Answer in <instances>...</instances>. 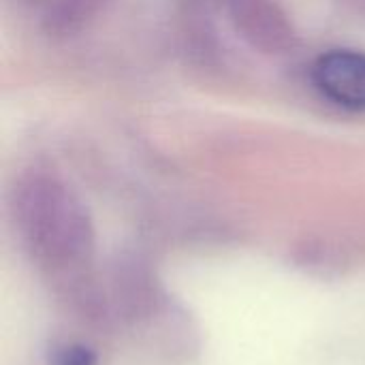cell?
<instances>
[{
  "mask_svg": "<svg viewBox=\"0 0 365 365\" xmlns=\"http://www.w3.org/2000/svg\"><path fill=\"white\" fill-rule=\"evenodd\" d=\"M17 222L34 255L47 265L81 263L92 248L83 210L53 182L34 180L17 197Z\"/></svg>",
  "mask_w": 365,
  "mask_h": 365,
  "instance_id": "6da1fadb",
  "label": "cell"
},
{
  "mask_svg": "<svg viewBox=\"0 0 365 365\" xmlns=\"http://www.w3.org/2000/svg\"><path fill=\"white\" fill-rule=\"evenodd\" d=\"M94 355L83 349V346H73V349H66L60 357L58 365H94Z\"/></svg>",
  "mask_w": 365,
  "mask_h": 365,
  "instance_id": "3957f363",
  "label": "cell"
},
{
  "mask_svg": "<svg viewBox=\"0 0 365 365\" xmlns=\"http://www.w3.org/2000/svg\"><path fill=\"white\" fill-rule=\"evenodd\" d=\"M314 86L336 105L365 109V53L334 49L323 53L312 66Z\"/></svg>",
  "mask_w": 365,
  "mask_h": 365,
  "instance_id": "7a4b0ae2",
  "label": "cell"
}]
</instances>
